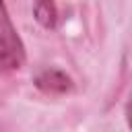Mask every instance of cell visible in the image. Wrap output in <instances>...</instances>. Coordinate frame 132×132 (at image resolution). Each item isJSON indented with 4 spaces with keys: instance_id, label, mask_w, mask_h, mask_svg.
Listing matches in <instances>:
<instances>
[{
    "instance_id": "cell-1",
    "label": "cell",
    "mask_w": 132,
    "mask_h": 132,
    "mask_svg": "<svg viewBox=\"0 0 132 132\" xmlns=\"http://www.w3.org/2000/svg\"><path fill=\"white\" fill-rule=\"evenodd\" d=\"M25 62V45L8 16L4 2H0V70H16Z\"/></svg>"
},
{
    "instance_id": "cell-2",
    "label": "cell",
    "mask_w": 132,
    "mask_h": 132,
    "mask_svg": "<svg viewBox=\"0 0 132 132\" xmlns=\"http://www.w3.org/2000/svg\"><path fill=\"white\" fill-rule=\"evenodd\" d=\"M35 85L45 91V93H66L72 89V80L66 72L58 70V68H50V70H43L35 76Z\"/></svg>"
},
{
    "instance_id": "cell-3",
    "label": "cell",
    "mask_w": 132,
    "mask_h": 132,
    "mask_svg": "<svg viewBox=\"0 0 132 132\" xmlns=\"http://www.w3.org/2000/svg\"><path fill=\"white\" fill-rule=\"evenodd\" d=\"M33 12H35V19L41 27L45 29H54L56 23H58V14H56V4L54 2H35L33 4Z\"/></svg>"
}]
</instances>
